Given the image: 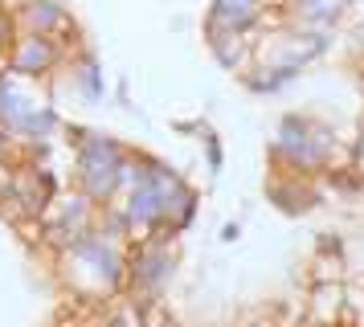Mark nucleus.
Returning <instances> with one entry per match:
<instances>
[{"label":"nucleus","mask_w":364,"mask_h":327,"mask_svg":"<svg viewBox=\"0 0 364 327\" xmlns=\"http://www.w3.org/2000/svg\"><path fill=\"white\" fill-rule=\"evenodd\" d=\"M58 65H62V49L53 45L50 37H41V33H17L13 37V45H9V74L46 82Z\"/></svg>","instance_id":"20e7f679"},{"label":"nucleus","mask_w":364,"mask_h":327,"mask_svg":"<svg viewBox=\"0 0 364 327\" xmlns=\"http://www.w3.org/2000/svg\"><path fill=\"white\" fill-rule=\"evenodd\" d=\"M246 327H279V323H274V315H262V319H250Z\"/></svg>","instance_id":"9b49d317"},{"label":"nucleus","mask_w":364,"mask_h":327,"mask_svg":"<svg viewBox=\"0 0 364 327\" xmlns=\"http://www.w3.org/2000/svg\"><path fill=\"white\" fill-rule=\"evenodd\" d=\"M336 147V131L328 123H319L311 114H287L270 139V160L274 168L299 172V176H323Z\"/></svg>","instance_id":"f257e3e1"},{"label":"nucleus","mask_w":364,"mask_h":327,"mask_svg":"<svg viewBox=\"0 0 364 327\" xmlns=\"http://www.w3.org/2000/svg\"><path fill=\"white\" fill-rule=\"evenodd\" d=\"M17 37V21H13V9H0V74L9 70V45Z\"/></svg>","instance_id":"6e6552de"},{"label":"nucleus","mask_w":364,"mask_h":327,"mask_svg":"<svg viewBox=\"0 0 364 327\" xmlns=\"http://www.w3.org/2000/svg\"><path fill=\"white\" fill-rule=\"evenodd\" d=\"M299 4H307V0H291V9H299Z\"/></svg>","instance_id":"4468645a"},{"label":"nucleus","mask_w":364,"mask_h":327,"mask_svg":"<svg viewBox=\"0 0 364 327\" xmlns=\"http://www.w3.org/2000/svg\"><path fill=\"white\" fill-rule=\"evenodd\" d=\"M176 237L172 233H151L144 242H127V270H123V291H132V299H164L168 282L176 274Z\"/></svg>","instance_id":"7ed1b4c3"},{"label":"nucleus","mask_w":364,"mask_h":327,"mask_svg":"<svg viewBox=\"0 0 364 327\" xmlns=\"http://www.w3.org/2000/svg\"><path fill=\"white\" fill-rule=\"evenodd\" d=\"M70 144H74V176H78V193L95 205H107L115 196L119 184V164L127 156V147L111 139V135H99V131L86 127H66Z\"/></svg>","instance_id":"f03ea898"},{"label":"nucleus","mask_w":364,"mask_h":327,"mask_svg":"<svg viewBox=\"0 0 364 327\" xmlns=\"http://www.w3.org/2000/svg\"><path fill=\"white\" fill-rule=\"evenodd\" d=\"M344 294H348L344 282H311L303 315L319 327H340V319H344Z\"/></svg>","instance_id":"423d86ee"},{"label":"nucleus","mask_w":364,"mask_h":327,"mask_svg":"<svg viewBox=\"0 0 364 327\" xmlns=\"http://www.w3.org/2000/svg\"><path fill=\"white\" fill-rule=\"evenodd\" d=\"M13 168H17V160H0V200L13 193Z\"/></svg>","instance_id":"1a4fd4ad"},{"label":"nucleus","mask_w":364,"mask_h":327,"mask_svg":"<svg viewBox=\"0 0 364 327\" xmlns=\"http://www.w3.org/2000/svg\"><path fill=\"white\" fill-rule=\"evenodd\" d=\"M237 233H242L237 225H225V229H221V242H237Z\"/></svg>","instance_id":"f8f14e48"},{"label":"nucleus","mask_w":364,"mask_h":327,"mask_svg":"<svg viewBox=\"0 0 364 327\" xmlns=\"http://www.w3.org/2000/svg\"><path fill=\"white\" fill-rule=\"evenodd\" d=\"M266 193H270V200L282 213H307L315 205V180L299 176V172H287V168H274L270 180H266Z\"/></svg>","instance_id":"39448f33"},{"label":"nucleus","mask_w":364,"mask_h":327,"mask_svg":"<svg viewBox=\"0 0 364 327\" xmlns=\"http://www.w3.org/2000/svg\"><path fill=\"white\" fill-rule=\"evenodd\" d=\"M0 160H13V135L0 127Z\"/></svg>","instance_id":"9d476101"},{"label":"nucleus","mask_w":364,"mask_h":327,"mask_svg":"<svg viewBox=\"0 0 364 327\" xmlns=\"http://www.w3.org/2000/svg\"><path fill=\"white\" fill-rule=\"evenodd\" d=\"M160 327H181V323H176V319H172V315H168V319H164V323H160Z\"/></svg>","instance_id":"ddd939ff"},{"label":"nucleus","mask_w":364,"mask_h":327,"mask_svg":"<svg viewBox=\"0 0 364 327\" xmlns=\"http://www.w3.org/2000/svg\"><path fill=\"white\" fill-rule=\"evenodd\" d=\"M70 74H74V82H78V90H82L86 102H99L102 95H107V82H102V65L90 58V53H78V58H70Z\"/></svg>","instance_id":"0eeeda50"}]
</instances>
